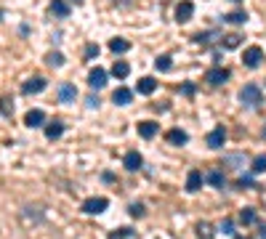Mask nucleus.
Segmentation results:
<instances>
[{"mask_svg":"<svg viewBox=\"0 0 266 239\" xmlns=\"http://www.w3.org/2000/svg\"><path fill=\"white\" fill-rule=\"evenodd\" d=\"M112 75L118 77V80H125V77L131 75V67H128V61H115V67H112Z\"/></svg>","mask_w":266,"mask_h":239,"instance_id":"obj_21","label":"nucleus"},{"mask_svg":"<svg viewBox=\"0 0 266 239\" xmlns=\"http://www.w3.org/2000/svg\"><path fill=\"white\" fill-rule=\"evenodd\" d=\"M224 162L226 165H242L245 157H242V154H232V157H224Z\"/></svg>","mask_w":266,"mask_h":239,"instance_id":"obj_34","label":"nucleus"},{"mask_svg":"<svg viewBox=\"0 0 266 239\" xmlns=\"http://www.w3.org/2000/svg\"><path fill=\"white\" fill-rule=\"evenodd\" d=\"M48 11H51L54 16H59V19H67V16H69V5L64 3V0H51Z\"/></svg>","mask_w":266,"mask_h":239,"instance_id":"obj_18","label":"nucleus"},{"mask_svg":"<svg viewBox=\"0 0 266 239\" xmlns=\"http://www.w3.org/2000/svg\"><path fill=\"white\" fill-rule=\"evenodd\" d=\"M86 104H88L90 109H96V106H99V104H101V101H99V99H96V96H88V99H86Z\"/></svg>","mask_w":266,"mask_h":239,"instance_id":"obj_38","label":"nucleus"},{"mask_svg":"<svg viewBox=\"0 0 266 239\" xmlns=\"http://www.w3.org/2000/svg\"><path fill=\"white\" fill-rule=\"evenodd\" d=\"M239 101H242V106L248 109H258L264 104V90L256 85V82H248L242 90H239Z\"/></svg>","mask_w":266,"mask_h":239,"instance_id":"obj_1","label":"nucleus"},{"mask_svg":"<svg viewBox=\"0 0 266 239\" xmlns=\"http://www.w3.org/2000/svg\"><path fill=\"white\" fill-rule=\"evenodd\" d=\"M235 239H248V237H235Z\"/></svg>","mask_w":266,"mask_h":239,"instance_id":"obj_41","label":"nucleus"},{"mask_svg":"<svg viewBox=\"0 0 266 239\" xmlns=\"http://www.w3.org/2000/svg\"><path fill=\"white\" fill-rule=\"evenodd\" d=\"M250 170L256 173H266V154H258V157H253V165H250Z\"/></svg>","mask_w":266,"mask_h":239,"instance_id":"obj_26","label":"nucleus"},{"mask_svg":"<svg viewBox=\"0 0 266 239\" xmlns=\"http://www.w3.org/2000/svg\"><path fill=\"white\" fill-rule=\"evenodd\" d=\"M61 133H64V122L61 120H54V122H48V125H45V138H48V141L61 138Z\"/></svg>","mask_w":266,"mask_h":239,"instance_id":"obj_13","label":"nucleus"},{"mask_svg":"<svg viewBox=\"0 0 266 239\" xmlns=\"http://www.w3.org/2000/svg\"><path fill=\"white\" fill-rule=\"evenodd\" d=\"M45 88H48V80H45V77H32V80H27V82L22 85V93H27V96L43 93Z\"/></svg>","mask_w":266,"mask_h":239,"instance_id":"obj_7","label":"nucleus"},{"mask_svg":"<svg viewBox=\"0 0 266 239\" xmlns=\"http://www.w3.org/2000/svg\"><path fill=\"white\" fill-rule=\"evenodd\" d=\"M0 114H3V117H11V114H14V101H11L8 96L0 99Z\"/></svg>","mask_w":266,"mask_h":239,"instance_id":"obj_27","label":"nucleus"},{"mask_svg":"<svg viewBox=\"0 0 266 239\" xmlns=\"http://www.w3.org/2000/svg\"><path fill=\"white\" fill-rule=\"evenodd\" d=\"M72 3H75V5H83V0H72Z\"/></svg>","mask_w":266,"mask_h":239,"instance_id":"obj_40","label":"nucleus"},{"mask_svg":"<svg viewBox=\"0 0 266 239\" xmlns=\"http://www.w3.org/2000/svg\"><path fill=\"white\" fill-rule=\"evenodd\" d=\"M109 51L112 53H125V51H131V43L125 37H115V40H109Z\"/></svg>","mask_w":266,"mask_h":239,"instance_id":"obj_20","label":"nucleus"},{"mask_svg":"<svg viewBox=\"0 0 266 239\" xmlns=\"http://www.w3.org/2000/svg\"><path fill=\"white\" fill-rule=\"evenodd\" d=\"M261 61H264V48H261V45H250V48H245L242 64L248 69H258V67H261Z\"/></svg>","mask_w":266,"mask_h":239,"instance_id":"obj_2","label":"nucleus"},{"mask_svg":"<svg viewBox=\"0 0 266 239\" xmlns=\"http://www.w3.org/2000/svg\"><path fill=\"white\" fill-rule=\"evenodd\" d=\"M181 93H184V96H194V85H192V82H184V88H181Z\"/></svg>","mask_w":266,"mask_h":239,"instance_id":"obj_37","label":"nucleus"},{"mask_svg":"<svg viewBox=\"0 0 266 239\" xmlns=\"http://www.w3.org/2000/svg\"><path fill=\"white\" fill-rule=\"evenodd\" d=\"M115 5H120V8H128V5H133V0H112Z\"/></svg>","mask_w":266,"mask_h":239,"instance_id":"obj_39","label":"nucleus"},{"mask_svg":"<svg viewBox=\"0 0 266 239\" xmlns=\"http://www.w3.org/2000/svg\"><path fill=\"white\" fill-rule=\"evenodd\" d=\"M192 16H194V3H192V0H181V3L176 5V22L186 24Z\"/></svg>","mask_w":266,"mask_h":239,"instance_id":"obj_6","label":"nucleus"},{"mask_svg":"<svg viewBox=\"0 0 266 239\" xmlns=\"http://www.w3.org/2000/svg\"><path fill=\"white\" fill-rule=\"evenodd\" d=\"M203 181H205V176L200 170H189V176H186V191H189V194L200 191L203 189Z\"/></svg>","mask_w":266,"mask_h":239,"instance_id":"obj_10","label":"nucleus"},{"mask_svg":"<svg viewBox=\"0 0 266 239\" xmlns=\"http://www.w3.org/2000/svg\"><path fill=\"white\" fill-rule=\"evenodd\" d=\"M224 22L226 24H245L248 22V14H245V11H232V14L224 16Z\"/></svg>","mask_w":266,"mask_h":239,"instance_id":"obj_23","label":"nucleus"},{"mask_svg":"<svg viewBox=\"0 0 266 239\" xmlns=\"http://www.w3.org/2000/svg\"><path fill=\"white\" fill-rule=\"evenodd\" d=\"M237 186H239V189H245V186H256V184H253L250 176H239L237 178Z\"/></svg>","mask_w":266,"mask_h":239,"instance_id":"obj_35","label":"nucleus"},{"mask_svg":"<svg viewBox=\"0 0 266 239\" xmlns=\"http://www.w3.org/2000/svg\"><path fill=\"white\" fill-rule=\"evenodd\" d=\"M171 67H173L171 56H157V59H154V69H157V72H171Z\"/></svg>","mask_w":266,"mask_h":239,"instance_id":"obj_24","label":"nucleus"},{"mask_svg":"<svg viewBox=\"0 0 266 239\" xmlns=\"http://www.w3.org/2000/svg\"><path fill=\"white\" fill-rule=\"evenodd\" d=\"M86 56H88V59H93V56H99V45H88V48H86Z\"/></svg>","mask_w":266,"mask_h":239,"instance_id":"obj_36","label":"nucleus"},{"mask_svg":"<svg viewBox=\"0 0 266 239\" xmlns=\"http://www.w3.org/2000/svg\"><path fill=\"white\" fill-rule=\"evenodd\" d=\"M109 208V199L107 197H90L83 202V212H88V215H99Z\"/></svg>","mask_w":266,"mask_h":239,"instance_id":"obj_3","label":"nucleus"},{"mask_svg":"<svg viewBox=\"0 0 266 239\" xmlns=\"http://www.w3.org/2000/svg\"><path fill=\"white\" fill-rule=\"evenodd\" d=\"M221 43H224V48L226 51H235V48H239V45H242V35H226V37H221Z\"/></svg>","mask_w":266,"mask_h":239,"instance_id":"obj_22","label":"nucleus"},{"mask_svg":"<svg viewBox=\"0 0 266 239\" xmlns=\"http://www.w3.org/2000/svg\"><path fill=\"white\" fill-rule=\"evenodd\" d=\"M264 138H266V128H264Z\"/></svg>","mask_w":266,"mask_h":239,"instance_id":"obj_42","label":"nucleus"},{"mask_svg":"<svg viewBox=\"0 0 266 239\" xmlns=\"http://www.w3.org/2000/svg\"><path fill=\"white\" fill-rule=\"evenodd\" d=\"M43 122H45L43 109H30V112L24 114V125H27V128H43Z\"/></svg>","mask_w":266,"mask_h":239,"instance_id":"obj_9","label":"nucleus"},{"mask_svg":"<svg viewBox=\"0 0 266 239\" xmlns=\"http://www.w3.org/2000/svg\"><path fill=\"white\" fill-rule=\"evenodd\" d=\"M218 231H221V234H235V221H232V218H226V221H221V226H218Z\"/></svg>","mask_w":266,"mask_h":239,"instance_id":"obj_32","label":"nucleus"},{"mask_svg":"<svg viewBox=\"0 0 266 239\" xmlns=\"http://www.w3.org/2000/svg\"><path fill=\"white\" fill-rule=\"evenodd\" d=\"M75 99H77V88L72 85V82H61L59 85V101L61 104H72Z\"/></svg>","mask_w":266,"mask_h":239,"instance_id":"obj_11","label":"nucleus"},{"mask_svg":"<svg viewBox=\"0 0 266 239\" xmlns=\"http://www.w3.org/2000/svg\"><path fill=\"white\" fill-rule=\"evenodd\" d=\"M256 221H258V215H256V210H253V208H245V210H239V223L250 226V223H256Z\"/></svg>","mask_w":266,"mask_h":239,"instance_id":"obj_25","label":"nucleus"},{"mask_svg":"<svg viewBox=\"0 0 266 239\" xmlns=\"http://www.w3.org/2000/svg\"><path fill=\"white\" fill-rule=\"evenodd\" d=\"M122 165H125L131 173H136L141 165H144V157H141L139 152H128V154H125V159H122Z\"/></svg>","mask_w":266,"mask_h":239,"instance_id":"obj_15","label":"nucleus"},{"mask_svg":"<svg viewBox=\"0 0 266 239\" xmlns=\"http://www.w3.org/2000/svg\"><path fill=\"white\" fill-rule=\"evenodd\" d=\"M207 146H210V149H221V146L226 144V128L224 125H218V128H213L210 133H207Z\"/></svg>","mask_w":266,"mask_h":239,"instance_id":"obj_5","label":"nucleus"},{"mask_svg":"<svg viewBox=\"0 0 266 239\" xmlns=\"http://www.w3.org/2000/svg\"><path fill=\"white\" fill-rule=\"evenodd\" d=\"M226 80H229V69H224V67H213V69H207V72H205V82H207V85H213V88L224 85Z\"/></svg>","mask_w":266,"mask_h":239,"instance_id":"obj_4","label":"nucleus"},{"mask_svg":"<svg viewBox=\"0 0 266 239\" xmlns=\"http://www.w3.org/2000/svg\"><path fill=\"white\" fill-rule=\"evenodd\" d=\"M45 61H48L51 67H64V56L59 53V51H51V53L45 56Z\"/></svg>","mask_w":266,"mask_h":239,"instance_id":"obj_29","label":"nucleus"},{"mask_svg":"<svg viewBox=\"0 0 266 239\" xmlns=\"http://www.w3.org/2000/svg\"><path fill=\"white\" fill-rule=\"evenodd\" d=\"M88 85L93 88V90H101L104 85H107V72H104L101 67L90 69V75H88Z\"/></svg>","mask_w":266,"mask_h":239,"instance_id":"obj_8","label":"nucleus"},{"mask_svg":"<svg viewBox=\"0 0 266 239\" xmlns=\"http://www.w3.org/2000/svg\"><path fill=\"white\" fill-rule=\"evenodd\" d=\"M205 181H207L210 186H216V189H224V186H226V178H224L221 170H207V173H205Z\"/></svg>","mask_w":266,"mask_h":239,"instance_id":"obj_19","label":"nucleus"},{"mask_svg":"<svg viewBox=\"0 0 266 239\" xmlns=\"http://www.w3.org/2000/svg\"><path fill=\"white\" fill-rule=\"evenodd\" d=\"M128 212H131L133 218H141V215H144V205H141V202H131V208H128Z\"/></svg>","mask_w":266,"mask_h":239,"instance_id":"obj_33","label":"nucleus"},{"mask_svg":"<svg viewBox=\"0 0 266 239\" xmlns=\"http://www.w3.org/2000/svg\"><path fill=\"white\" fill-rule=\"evenodd\" d=\"M197 234H200V239H213L210 223H200V226H197Z\"/></svg>","mask_w":266,"mask_h":239,"instance_id":"obj_30","label":"nucleus"},{"mask_svg":"<svg viewBox=\"0 0 266 239\" xmlns=\"http://www.w3.org/2000/svg\"><path fill=\"white\" fill-rule=\"evenodd\" d=\"M165 138H168V144H173V146H184L186 141H189V135L184 131H178V128H173V131L165 133Z\"/></svg>","mask_w":266,"mask_h":239,"instance_id":"obj_16","label":"nucleus"},{"mask_svg":"<svg viewBox=\"0 0 266 239\" xmlns=\"http://www.w3.org/2000/svg\"><path fill=\"white\" fill-rule=\"evenodd\" d=\"M133 237V229H128V226H122V229H115L109 239H131Z\"/></svg>","mask_w":266,"mask_h":239,"instance_id":"obj_28","label":"nucleus"},{"mask_svg":"<svg viewBox=\"0 0 266 239\" xmlns=\"http://www.w3.org/2000/svg\"><path fill=\"white\" fill-rule=\"evenodd\" d=\"M213 37H218V32H200V35L194 37V40H197L200 45H207V43L213 40Z\"/></svg>","mask_w":266,"mask_h":239,"instance_id":"obj_31","label":"nucleus"},{"mask_svg":"<svg viewBox=\"0 0 266 239\" xmlns=\"http://www.w3.org/2000/svg\"><path fill=\"white\" fill-rule=\"evenodd\" d=\"M136 90H139L141 96H152L154 90H157V80H154V77H141L139 85H136Z\"/></svg>","mask_w":266,"mask_h":239,"instance_id":"obj_14","label":"nucleus"},{"mask_svg":"<svg viewBox=\"0 0 266 239\" xmlns=\"http://www.w3.org/2000/svg\"><path fill=\"white\" fill-rule=\"evenodd\" d=\"M232 3H239V0H232Z\"/></svg>","mask_w":266,"mask_h":239,"instance_id":"obj_43","label":"nucleus"},{"mask_svg":"<svg viewBox=\"0 0 266 239\" xmlns=\"http://www.w3.org/2000/svg\"><path fill=\"white\" fill-rule=\"evenodd\" d=\"M112 101H115L118 106H128V104L133 101V93H131L128 88H118V90L112 93Z\"/></svg>","mask_w":266,"mask_h":239,"instance_id":"obj_17","label":"nucleus"},{"mask_svg":"<svg viewBox=\"0 0 266 239\" xmlns=\"http://www.w3.org/2000/svg\"><path fill=\"white\" fill-rule=\"evenodd\" d=\"M157 131H160V125L157 122H152V120H144V122H139V135L141 138H154V135H157Z\"/></svg>","mask_w":266,"mask_h":239,"instance_id":"obj_12","label":"nucleus"}]
</instances>
